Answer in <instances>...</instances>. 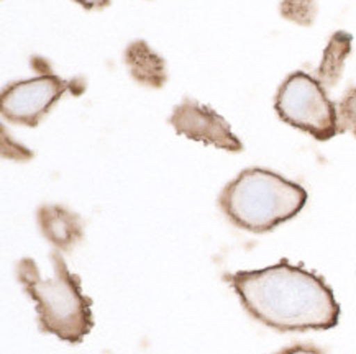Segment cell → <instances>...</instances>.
<instances>
[{"label":"cell","instance_id":"cell-13","mask_svg":"<svg viewBox=\"0 0 356 354\" xmlns=\"http://www.w3.org/2000/svg\"><path fill=\"white\" fill-rule=\"evenodd\" d=\"M86 10H95V8H106L111 0H76Z\"/></svg>","mask_w":356,"mask_h":354},{"label":"cell","instance_id":"cell-7","mask_svg":"<svg viewBox=\"0 0 356 354\" xmlns=\"http://www.w3.org/2000/svg\"><path fill=\"white\" fill-rule=\"evenodd\" d=\"M36 221L44 238L58 251H71L84 236V221L65 205H41Z\"/></svg>","mask_w":356,"mask_h":354},{"label":"cell","instance_id":"cell-10","mask_svg":"<svg viewBox=\"0 0 356 354\" xmlns=\"http://www.w3.org/2000/svg\"><path fill=\"white\" fill-rule=\"evenodd\" d=\"M281 15L294 24L309 26L317 17L316 0H281Z\"/></svg>","mask_w":356,"mask_h":354},{"label":"cell","instance_id":"cell-5","mask_svg":"<svg viewBox=\"0 0 356 354\" xmlns=\"http://www.w3.org/2000/svg\"><path fill=\"white\" fill-rule=\"evenodd\" d=\"M31 67L38 76L29 81H17L2 90L0 110L6 120L30 128L40 125L48 112L66 92L81 95L86 90L82 77L63 79L54 74L47 59L31 58Z\"/></svg>","mask_w":356,"mask_h":354},{"label":"cell","instance_id":"cell-3","mask_svg":"<svg viewBox=\"0 0 356 354\" xmlns=\"http://www.w3.org/2000/svg\"><path fill=\"white\" fill-rule=\"evenodd\" d=\"M307 190L276 172L250 167L241 171L218 195V207L235 226L268 233L294 219L307 203Z\"/></svg>","mask_w":356,"mask_h":354},{"label":"cell","instance_id":"cell-1","mask_svg":"<svg viewBox=\"0 0 356 354\" xmlns=\"http://www.w3.org/2000/svg\"><path fill=\"white\" fill-rule=\"evenodd\" d=\"M254 320L277 331L330 330L339 325L340 303L316 272L281 260L264 269L223 276Z\"/></svg>","mask_w":356,"mask_h":354},{"label":"cell","instance_id":"cell-6","mask_svg":"<svg viewBox=\"0 0 356 354\" xmlns=\"http://www.w3.org/2000/svg\"><path fill=\"white\" fill-rule=\"evenodd\" d=\"M170 125L177 135L199 142L212 144L218 149L230 153H240L243 144L238 140L232 126L212 107L204 106L194 99H184L170 117Z\"/></svg>","mask_w":356,"mask_h":354},{"label":"cell","instance_id":"cell-11","mask_svg":"<svg viewBox=\"0 0 356 354\" xmlns=\"http://www.w3.org/2000/svg\"><path fill=\"white\" fill-rule=\"evenodd\" d=\"M337 113H339L340 133L348 131L356 138V87L346 90L337 107Z\"/></svg>","mask_w":356,"mask_h":354},{"label":"cell","instance_id":"cell-9","mask_svg":"<svg viewBox=\"0 0 356 354\" xmlns=\"http://www.w3.org/2000/svg\"><path fill=\"white\" fill-rule=\"evenodd\" d=\"M351 42H353V38L346 31H337L332 35L330 42L323 51L321 66L316 72V79L325 89H330L339 83L346 58L351 53Z\"/></svg>","mask_w":356,"mask_h":354},{"label":"cell","instance_id":"cell-12","mask_svg":"<svg viewBox=\"0 0 356 354\" xmlns=\"http://www.w3.org/2000/svg\"><path fill=\"white\" fill-rule=\"evenodd\" d=\"M275 354H323L321 349L312 344H294V346L284 348Z\"/></svg>","mask_w":356,"mask_h":354},{"label":"cell","instance_id":"cell-8","mask_svg":"<svg viewBox=\"0 0 356 354\" xmlns=\"http://www.w3.org/2000/svg\"><path fill=\"white\" fill-rule=\"evenodd\" d=\"M125 65L136 83L149 89H161L168 81L166 61L143 40H136L125 49Z\"/></svg>","mask_w":356,"mask_h":354},{"label":"cell","instance_id":"cell-2","mask_svg":"<svg viewBox=\"0 0 356 354\" xmlns=\"http://www.w3.org/2000/svg\"><path fill=\"white\" fill-rule=\"evenodd\" d=\"M51 262L54 274L47 279L35 260L24 258L17 262V279L35 302L41 333L79 344L94 328L92 298L82 292L81 278L70 271L61 251H51Z\"/></svg>","mask_w":356,"mask_h":354},{"label":"cell","instance_id":"cell-4","mask_svg":"<svg viewBox=\"0 0 356 354\" xmlns=\"http://www.w3.org/2000/svg\"><path fill=\"white\" fill-rule=\"evenodd\" d=\"M275 108L282 121L318 142H328L340 133L337 106L316 77L304 71L287 76L277 89Z\"/></svg>","mask_w":356,"mask_h":354}]
</instances>
